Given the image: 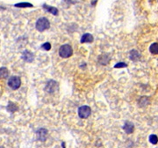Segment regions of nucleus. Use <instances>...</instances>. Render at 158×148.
<instances>
[{
  "mask_svg": "<svg viewBox=\"0 0 158 148\" xmlns=\"http://www.w3.org/2000/svg\"><path fill=\"white\" fill-rule=\"evenodd\" d=\"M35 26H36V29H37L38 31L43 32V31H45V30H47V29L49 28L50 23H49V21H48V19H47V18L42 17V18H40V19L36 21Z\"/></svg>",
  "mask_w": 158,
  "mask_h": 148,
  "instance_id": "1",
  "label": "nucleus"
},
{
  "mask_svg": "<svg viewBox=\"0 0 158 148\" xmlns=\"http://www.w3.org/2000/svg\"><path fill=\"white\" fill-rule=\"evenodd\" d=\"M73 54V49L70 45L69 44H64L60 47L59 49V55L62 58H68L71 56Z\"/></svg>",
  "mask_w": 158,
  "mask_h": 148,
  "instance_id": "2",
  "label": "nucleus"
},
{
  "mask_svg": "<svg viewBox=\"0 0 158 148\" xmlns=\"http://www.w3.org/2000/svg\"><path fill=\"white\" fill-rule=\"evenodd\" d=\"M20 85H21V80H20V78L18 76H12L8 80V86L12 90H16L19 88Z\"/></svg>",
  "mask_w": 158,
  "mask_h": 148,
  "instance_id": "3",
  "label": "nucleus"
},
{
  "mask_svg": "<svg viewBox=\"0 0 158 148\" xmlns=\"http://www.w3.org/2000/svg\"><path fill=\"white\" fill-rule=\"evenodd\" d=\"M91 113V109L89 106L84 105V106H81L78 109V116L81 118H84V119L88 118L90 117Z\"/></svg>",
  "mask_w": 158,
  "mask_h": 148,
  "instance_id": "4",
  "label": "nucleus"
},
{
  "mask_svg": "<svg viewBox=\"0 0 158 148\" xmlns=\"http://www.w3.org/2000/svg\"><path fill=\"white\" fill-rule=\"evenodd\" d=\"M58 88V85L55 80H49L47 81L46 87H45V91L49 93V94H53L55 93Z\"/></svg>",
  "mask_w": 158,
  "mask_h": 148,
  "instance_id": "5",
  "label": "nucleus"
},
{
  "mask_svg": "<svg viewBox=\"0 0 158 148\" xmlns=\"http://www.w3.org/2000/svg\"><path fill=\"white\" fill-rule=\"evenodd\" d=\"M36 135H37V138L40 141H45L47 137V131L44 128H41V129H39L36 132Z\"/></svg>",
  "mask_w": 158,
  "mask_h": 148,
  "instance_id": "6",
  "label": "nucleus"
},
{
  "mask_svg": "<svg viewBox=\"0 0 158 148\" xmlns=\"http://www.w3.org/2000/svg\"><path fill=\"white\" fill-rule=\"evenodd\" d=\"M123 129H124V131L126 132V133L131 134V133L134 132V130H135V125H134L133 123L128 121V122L125 123V124H124V126H123Z\"/></svg>",
  "mask_w": 158,
  "mask_h": 148,
  "instance_id": "7",
  "label": "nucleus"
},
{
  "mask_svg": "<svg viewBox=\"0 0 158 148\" xmlns=\"http://www.w3.org/2000/svg\"><path fill=\"white\" fill-rule=\"evenodd\" d=\"M22 58L26 61V62H32L33 60V54L32 52H30L29 50H26L24 51L23 55H22Z\"/></svg>",
  "mask_w": 158,
  "mask_h": 148,
  "instance_id": "8",
  "label": "nucleus"
},
{
  "mask_svg": "<svg viewBox=\"0 0 158 148\" xmlns=\"http://www.w3.org/2000/svg\"><path fill=\"white\" fill-rule=\"evenodd\" d=\"M92 41H93V36L91 34H84L81 38L82 43H88V42H92Z\"/></svg>",
  "mask_w": 158,
  "mask_h": 148,
  "instance_id": "9",
  "label": "nucleus"
},
{
  "mask_svg": "<svg viewBox=\"0 0 158 148\" xmlns=\"http://www.w3.org/2000/svg\"><path fill=\"white\" fill-rule=\"evenodd\" d=\"M129 57H130V59H131V60H133V61H136V60H138V59L141 57V55H140V53H139L137 50L133 49V50H131V51H130Z\"/></svg>",
  "mask_w": 158,
  "mask_h": 148,
  "instance_id": "10",
  "label": "nucleus"
},
{
  "mask_svg": "<svg viewBox=\"0 0 158 148\" xmlns=\"http://www.w3.org/2000/svg\"><path fill=\"white\" fill-rule=\"evenodd\" d=\"M109 60H110V58H109V56L107 55H102V56H100L98 57V62L101 64H104V65L107 64L109 63Z\"/></svg>",
  "mask_w": 158,
  "mask_h": 148,
  "instance_id": "11",
  "label": "nucleus"
},
{
  "mask_svg": "<svg viewBox=\"0 0 158 148\" xmlns=\"http://www.w3.org/2000/svg\"><path fill=\"white\" fill-rule=\"evenodd\" d=\"M44 9H46L47 11H49L50 13L54 14V15H58V10L55 7H52V6H49V5H47V4H44L43 5Z\"/></svg>",
  "mask_w": 158,
  "mask_h": 148,
  "instance_id": "12",
  "label": "nucleus"
},
{
  "mask_svg": "<svg viewBox=\"0 0 158 148\" xmlns=\"http://www.w3.org/2000/svg\"><path fill=\"white\" fill-rule=\"evenodd\" d=\"M149 51H150L152 54H155V55L158 54V43H153V44H151L150 47H149Z\"/></svg>",
  "mask_w": 158,
  "mask_h": 148,
  "instance_id": "13",
  "label": "nucleus"
},
{
  "mask_svg": "<svg viewBox=\"0 0 158 148\" xmlns=\"http://www.w3.org/2000/svg\"><path fill=\"white\" fill-rule=\"evenodd\" d=\"M149 139V142H150L151 144H153V145H157L158 143V138L157 135H154V134L150 135Z\"/></svg>",
  "mask_w": 158,
  "mask_h": 148,
  "instance_id": "14",
  "label": "nucleus"
},
{
  "mask_svg": "<svg viewBox=\"0 0 158 148\" xmlns=\"http://www.w3.org/2000/svg\"><path fill=\"white\" fill-rule=\"evenodd\" d=\"M16 7H20V8H25V7H33V4L30 3H19L15 4Z\"/></svg>",
  "mask_w": 158,
  "mask_h": 148,
  "instance_id": "15",
  "label": "nucleus"
},
{
  "mask_svg": "<svg viewBox=\"0 0 158 148\" xmlns=\"http://www.w3.org/2000/svg\"><path fill=\"white\" fill-rule=\"evenodd\" d=\"M8 76V71L5 68H1L0 69V77L2 78H6Z\"/></svg>",
  "mask_w": 158,
  "mask_h": 148,
  "instance_id": "16",
  "label": "nucleus"
},
{
  "mask_svg": "<svg viewBox=\"0 0 158 148\" xmlns=\"http://www.w3.org/2000/svg\"><path fill=\"white\" fill-rule=\"evenodd\" d=\"M41 48H42L43 49H45L46 51H48V50L51 49V44H50L49 42H45L44 44H42Z\"/></svg>",
  "mask_w": 158,
  "mask_h": 148,
  "instance_id": "17",
  "label": "nucleus"
},
{
  "mask_svg": "<svg viewBox=\"0 0 158 148\" xmlns=\"http://www.w3.org/2000/svg\"><path fill=\"white\" fill-rule=\"evenodd\" d=\"M115 68H122V67H127V64H125V63H119V64H117L115 66H114Z\"/></svg>",
  "mask_w": 158,
  "mask_h": 148,
  "instance_id": "18",
  "label": "nucleus"
}]
</instances>
